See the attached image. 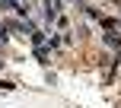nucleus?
<instances>
[{
	"instance_id": "obj_1",
	"label": "nucleus",
	"mask_w": 121,
	"mask_h": 108,
	"mask_svg": "<svg viewBox=\"0 0 121 108\" xmlns=\"http://www.w3.org/2000/svg\"><path fill=\"white\" fill-rule=\"evenodd\" d=\"M102 42L112 48H121V32H108V35H102Z\"/></svg>"
},
{
	"instance_id": "obj_2",
	"label": "nucleus",
	"mask_w": 121,
	"mask_h": 108,
	"mask_svg": "<svg viewBox=\"0 0 121 108\" xmlns=\"http://www.w3.org/2000/svg\"><path fill=\"white\" fill-rule=\"evenodd\" d=\"M99 25H105V29H118V19H112V16H99Z\"/></svg>"
},
{
	"instance_id": "obj_3",
	"label": "nucleus",
	"mask_w": 121,
	"mask_h": 108,
	"mask_svg": "<svg viewBox=\"0 0 121 108\" xmlns=\"http://www.w3.org/2000/svg\"><path fill=\"white\" fill-rule=\"evenodd\" d=\"M0 89H3V92H13V89H16V83H10V79H0Z\"/></svg>"
},
{
	"instance_id": "obj_4",
	"label": "nucleus",
	"mask_w": 121,
	"mask_h": 108,
	"mask_svg": "<svg viewBox=\"0 0 121 108\" xmlns=\"http://www.w3.org/2000/svg\"><path fill=\"white\" fill-rule=\"evenodd\" d=\"M35 57L42 60V64H48V51H45V48H35Z\"/></svg>"
},
{
	"instance_id": "obj_5",
	"label": "nucleus",
	"mask_w": 121,
	"mask_h": 108,
	"mask_svg": "<svg viewBox=\"0 0 121 108\" xmlns=\"http://www.w3.org/2000/svg\"><path fill=\"white\" fill-rule=\"evenodd\" d=\"M0 67H3V60H0Z\"/></svg>"
}]
</instances>
